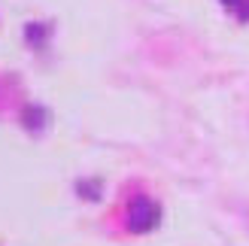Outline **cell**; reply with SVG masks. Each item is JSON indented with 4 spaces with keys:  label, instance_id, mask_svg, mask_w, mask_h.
Listing matches in <instances>:
<instances>
[{
    "label": "cell",
    "instance_id": "cell-1",
    "mask_svg": "<svg viewBox=\"0 0 249 246\" xmlns=\"http://www.w3.org/2000/svg\"><path fill=\"white\" fill-rule=\"evenodd\" d=\"M124 222H128L131 234H149V231H155L161 225V204L152 201L149 194H137L128 204Z\"/></svg>",
    "mask_w": 249,
    "mask_h": 246
},
{
    "label": "cell",
    "instance_id": "cell-2",
    "mask_svg": "<svg viewBox=\"0 0 249 246\" xmlns=\"http://www.w3.org/2000/svg\"><path fill=\"white\" fill-rule=\"evenodd\" d=\"M21 122H24V128H28V131H43L46 109L43 106H28V109H24V116H21Z\"/></svg>",
    "mask_w": 249,
    "mask_h": 246
},
{
    "label": "cell",
    "instance_id": "cell-3",
    "mask_svg": "<svg viewBox=\"0 0 249 246\" xmlns=\"http://www.w3.org/2000/svg\"><path fill=\"white\" fill-rule=\"evenodd\" d=\"M24 36H28L31 46L40 49V46L46 43V28H43V24H28V28H24Z\"/></svg>",
    "mask_w": 249,
    "mask_h": 246
},
{
    "label": "cell",
    "instance_id": "cell-4",
    "mask_svg": "<svg viewBox=\"0 0 249 246\" xmlns=\"http://www.w3.org/2000/svg\"><path fill=\"white\" fill-rule=\"evenodd\" d=\"M237 18H249V0H225Z\"/></svg>",
    "mask_w": 249,
    "mask_h": 246
}]
</instances>
